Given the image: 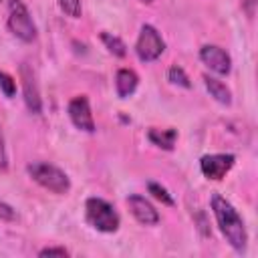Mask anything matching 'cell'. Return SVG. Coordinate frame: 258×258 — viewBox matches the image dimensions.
Masks as SVG:
<instances>
[{
  "mask_svg": "<svg viewBox=\"0 0 258 258\" xmlns=\"http://www.w3.org/2000/svg\"><path fill=\"white\" fill-rule=\"evenodd\" d=\"M212 212H214V218L220 226V232L224 234V238L228 240V244L242 252L246 248V242H248V234H246V226H244V220L240 218V214L236 212V208L226 200L222 198L220 194H214L212 196Z\"/></svg>",
  "mask_w": 258,
  "mask_h": 258,
  "instance_id": "cell-1",
  "label": "cell"
},
{
  "mask_svg": "<svg viewBox=\"0 0 258 258\" xmlns=\"http://www.w3.org/2000/svg\"><path fill=\"white\" fill-rule=\"evenodd\" d=\"M28 175L38 183L42 185L44 189L52 191V194H67L71 189V181H69V175L58 169L56 165L52 163H46V161H32L28 163L26 167Z\"/></svg>",
  "mask_w": 258,
  "mask_h": 258,
  "instance_id": "cell-2",
  "label": "cell"
},
{
  "mask_svg": "<svg viewBox=\"0 0 258 258\" xmlns=\"http://www.w3.org/2000/svg\"><path fill=\"white\" fill-rule=\"evenodd\" d=\"M87 222L99 232H115L119 228V214L103 198H89L85 204Z\"/></svg>",
  "mask_w": 258,
  "mask_h": 258,
  "instance_id": "cell-3",
  "label": "cell"
},
{
  "mask_svg": "<svg viewBox=\"0 0 258 258\" xmlns=\"http://www.w3.org/2000/svg\"><path fill=\"white\" fill-rule=\"evenodd\" d=\"M8 28L14 36H18L24 42H30L36 38V26H34L32 16L22 0L8 2Z\"/></svg>",
  "mask_w": 258,
  "mask_h": 258,
  "instance_id": "cell-4",
  "label": "cell"
},
{
  "mask_svg": "<svg viewBox=\"0 0 258 258\" xmlns=\"http://www.w3.org/2000/svg\"><path fill=\"white\" fill-rule=\"evenodd\" d=\"M163 50H165V42H163L161 34L157 32V28L151 24H143L139 38L135 42V52H137L139 60L151 62V60L159 58L163 54Z\"/></svg>",
  "mask_w": 258,
  "mask_h": 258,
  "instance_id": "cell-5",
  "label": "cell"
},
{
  "mask_svg": "<svg viewBox=\"0 0 258 258\" xmlns=\"http://www.w3.org/2000/svg\"><path fill=\"white\" fill-rule=\"evenodd\" d=\"M236 157L232 153H212V155H204L200 159V169L208 179H222L234 165Z\"/></svg>",
  "mask_w": 258,
  "mask_h": 258,
  "instance_id": "cell-6",
  "label": "cell"
},
{
  "mask_svg": "<svg viewBox=\"0 0 258 258\" xmlns=\"http://www.w3.org/2000/svg\"><path fill=\"white\" fill-rule=\"evenodd\" d=\"M69 117H71V121H73V125L77 129L87 131V133L95 131V119H93V113H91L89 99L85 95H79V97L71 99V103H69Z\"/></svg>",
  "mask_w": 258,
  "mask_h": 258,
  "instance_id": "cell-7",
  "label": "cell"
},
{
  "mask_svg": "<svg viewBox=\"0 0 258 258\" xmlns=\"http://www.w3.org/2000/svg\"><path fill=\"white\" fill-rule=\"evenodd\" d=\"M200 58H202V62L208 69H212L218 75H228L232 71V58H230V54L224 48L216 46V44L202 46L200 48Z\"/></svg>",
  "mask_w": 258,
  "mask_h": 258,
  "instance_id": "cell-8",
  "label": "cell"
},
{
  "mask_svg": "<svg viewBox=\"0 0 258 258\" xmlns=\"http://www.w3.org/2000/svg\"><path fill=\"white\" fill-rule=\"evenodd\" d=\"M20 79H22V89H24V103L28 107L30 113H40L42 109V103H40V93H38V85H36V79L30 71V67L24 62L20 64Z\"/></svg>",
  "mask_w": 258,
  "mask_h": 258,
  "instance_id": "cell-9",
  "label": "cell"
},
{
  "mask_svg": "<svg viewBox=\"0 0 258 258\" xmlns=\"http://www.w3.org/2000/svg\"><path fill=\"white\" fill-rule=\"evenodd\" d=\"M127 204H129V210H131V214L135 216V220H137L139 224H143V226H153V224L159 222L157 210H155L143 196L133 194V196L127 198Z\"/></svg>",
  "mask_w": 258,
  "mask_h": 258,
  "instance_id": "cell-10",
  "label": "cell"
},
{
  "mask_svg": "<svg viewBox=\"0 0 258 258\" xmlns=\"http://www.w3.org/2000/svg\"><path fill=\"white\" fill-rule=\"evenodd\" d=\"M137 83H139V79H137L135 71H131V69H119L115 75V91L121 99H127L129 95H133L137 89Z\"/></svg>",
  "mask_w": 258,
  "mask_h": 258,
  "instance_id": "cell-11",
  "label": "cell"
},
{
  "mask_svg": "<svg viewBox=\"0 0 258 258\" xmlns=\"http://www.w3.org/2000/svg\"><path fill=\"white\" fill-rule=\"evenodd\" d=\"M204 85H206V89L210 91V95L218 103H222V105H230L232 103V93L222 81H218V79H214L210 75H204Z\"/></svg>",
  "mask_w": 258,
  "mask_h": 258,
  "instance_id": "cell-12",
  "label": "cell"
},
{
  "mask_svg": "<svg viewBox=\"0 0 258 258\" xmlns=\"http://www.w3.org/2000/svg\"><path fill=\"white\" fill-rule=\"evenodd\" d=\"M147 137H149V141H151L153 145L171 151L173 145H175V139H177V131H175V129H155V127H153V129H149Z\"/></svg>",
  "mask_w": 258,
  "mask_h": 258,
  "instance_id": "cell-13",
  "label": "cell"
},
{
  "mask_svg": "<svg viewBox=\"0 0 258 258\" xmlns=\"http://www.w3.org/2000/svg\"><path fill=\"white\" fill-rule=\"evenodd\" d=\"M101 40H103L105 48H107L111 54H115V56H125V54H127V46H125V42H123L119 36L109 34V32H101Z\"/></svg>",
  "mask_w": 258,
  "mask_h": 258,
  "instance_id": "cell-14",
  "label": "cell"
},
{
  "mask_svg": "<svg viewBox=\"0 0 258 258\" xmlns=\"http://www.w3.org/2000/svg\"><path fill=\"white\" fill-rule=\"evenodd\" d=\"M167 77H169V81H171L173 85H179V87H185V89H189V87H191V83H189V79H187L185 71H183L181 67H177V64H173V67L169 69Z\"/></svg>",
  "mask_w": 258,
  "mask_h": 258,
  "instance_id": "cell-15",
  "label": "cell"
},
{
  "mask_svg": "<svg viewBox=\"0 0 258 258\" xmlns=\"http://www.w3.org/2000/svg\"><path fill=\"white\" fill-rule=\"evenodd\" d=\"M147 187H149V194H153L155 200H159V202H163V204H167V206H173V198L167 194L165 187H161V185L155 183V181H149Z\"/></svg>",
  "mask_w": 258,
  "mask_h": 258,
  "instance_id": "cell-16",
  "label": "cell"
},
{
  "mask_svg": "<svg viewBox=\"0 0 258 258\" xmlns=\"http://www.w3.org/2000/svg\"><path fill=\"white\" fill-rule=\"evenodd\" d=\"M58 6L71 18H79L81 16V0H58Z\"/></svg>",
  "mask_w": 258,
  "mask_h": 258,
  "instance_id": "cell-17",
  "label": "cell"
},
{
  "mask_svg": "<svg viewBox=\"0 0 258 258\" xmlns=\"http://www.w3.org/2000/svg\"><path fill=\"white\" fill-rule=\"evenodd\" d=\"M0 89L6 97H14V93H16V81L4 71H0Z\"/></svg>",
  "mask_w": 258,
  "mask_h": 258,
  "instance_id": "cell-18",
  "label": "cell"
},
{
  "mask_svg": "<svg viewBox=\"0 0 258 258\" xmlns=\"http://www.w3.org/2000/svg\"><path fill=\"white\" fill-rule=\"evenodd\" d=\"M38 256H69V250H67V248L48 246V248H42V250L38 252Z\"/></svg>",
  "mask_w": 258,
  "mask_h": 258,
  "instance_id": "cell-19",
  "label": "cell"
},
{
  "mask_svg": "<svg viewBox=\"0 0 258 258\" xmlns=\"http://www.w3.org/2000/svg\"><path fill=\"white\" fill-rule=\"evenodd\" d=\"M14 218H16V212L8 204L0 202V220H14Z\"/></svg>",
  "mask_w": 258,
  "mask_h": 258,
  "instance_id": "cell-20",
  "label": "cell"
},
{
  "mask_svg": "<svg viewBox=\"0 0 258 258\" xmlns=\"http://www.w3.org/2000/svg\"><path fill=\"white\" fill-rule=\"evenodd\" d=\"M8 161H6V147H4V133L0 127V169H6Z\"/></svg>",
  "mask_w": 258,
  "mask_h": 258,
  "instance_id": "cell-21",
  "label": "cell"
},
{
  "mask_svg": "<svg viewBox=\"0 0 258 258\" xmlns=\"http://www.w3.org/2000/svg\"><path fill=\"white\" fill-rule=\"evenodd\" d=\"M141 2H147V4H149V2H153V0H141Z\"/></svg>",
  "mask_w": 258,
  "mask_h": 258,
  "instance_id": "cell-22",
  "label": "cell"
}]
</instances>
